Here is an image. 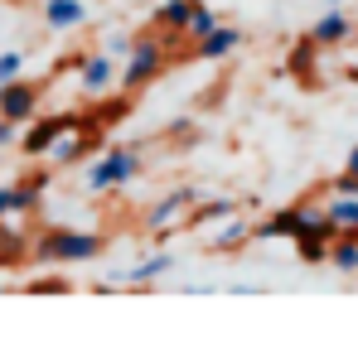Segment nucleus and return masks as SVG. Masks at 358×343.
<instances>
[{
  "label": "nucleus",
  "mask_w": 358,
  "mask_h": 343,
  "mask_svg": "<svg viewBox=\"0 0 358 343\" xmlns=\"http://www.w3.org/2000/svg\"><path fill=\"white\" fill-rule=\"evenodd\" d=\"M107 251L102 232H78V228H44L29 237V261H49V266H78V261H97Z\"/></svg>",
  "instance_id": "f257e3e1"
},
{
  "label": "nucleus",
  "mask_w": 358,
  "mask_h": 343,
  "mask_svg": "<svg viewBox=\"0 0 358 343\" xmlns=\"http://www.w3.org/2000/svg\"><path fill=\"white\" fill-rule=\"evenodd\" d=\"M170 68V54H165V34L160 29H145L131 39L126 49V63H121V92H145L150 82H160V73Z\"/></svg>",
  "instance_id": "f03ea898"
},
{
  "label": "nucleus",
  "mask_w": 358,
  "mask_h": 343,
  "mask_svg": "<svg viewBox=\"0 0 358 343\" xmlns=\"http://www.w3.org/2000/svg\"><path fill=\"white\" fill-rule=\"evenodd\" d=\"M141 170H145L141 150H131V145H112V150H102V155L87 165L83 184H87V194H117V189H126Z\"/></svg>",
  "instance_id": "7ed1b4c3"
},
{
  "label": "nucleus",
  "mask_w": 358,
  "mask_h": 343,
  "mask_svg": "<svg viewBox=\"0 0 358 343\" xmlns=\"http://www.w3.org/2000/svg\"><path fill=\"white\" fill-rule=\"evenodd\" d=\"M194 189H170L150 213H145V232H155V237H175L184 228V218H189V208H194Z\"/></svg>",
  "instance_id": "20e7f679"
},
{
  "label": "nucleus",
  "mask_w": 358,
  "mask_h": 343,
  "mask_svg": "<svg viewBox=\"0 0 358 343\" xmlns=\"http://www.w3.org/2000/svg\"><path fill=\"white\" fill-rule=\"evenodd\" d=\"M39 97H44V87H39V82L10 78V82H0V116H5V121H15V126H24V121H34V116H39Z\"/></svg>",
  "instance_id": "39448f33"
},
{
  "label": "nucleus",
  "mask_w": 358,
  "mask_h": 343,
  "mask_svg": "<svg viewBox=\"0 0 358 343\" xmlns=\"http://www.w3.org/2000/svg\"><path fill=\"white\" fill-rule=\"evenodd\" d=\"M78 126V112H59V116H44V121H24V136H20V150L29 155V160H44L49 155V145L59 140L63 131H73Z\"/></svg>",
  "instance_id": "423d86ee"
},
{
  "label": "nucleus",
  "mask_w": 358,
  "mask_h": 343,
  "mask_svg": "<svg viewBox=\"0 0 358 343\" xmlns=\"http://www.w3.org/2000/svg\"><path fill=\"white\" fill-rule=\"evenodd\" d=\"M310 39H315V49L324 54V49H339V44H349L354 39V20H349V10H324L315 24H310Z\"/></svg>",
  "instance_id": "0eeeda50"
},
{
  "label": "nucleus",
  "mask_w": 358,
  "mask_h": 343,
  "mask_svg": "<svg viewBox=\"0 0 358 343\" xmlns=\"http://www.w3.org/2000/svg\"><path fill=\"white\" fill-rule=\"evenodd\" d=\"M305 203L310 198H300V203H286V208H276V213H266L262 223H252V242H291V232L300 228V218H305Z\"/></svg>",
  "instance_id": "6e6552de"
},
{
  "label": "nucleus",
  "mask_w": 358,
  "mask_h": 343,
  "mask_svg": "<svg viewBox=\"0 0 358 343\" xmlns=\"http://www.w3.org/2000/svg\"><path fill=\"white\" fill-rule=\"evenodd\" d=\"M117 82V63H112V54H87V58H78V87L87 92V97H102L107 87Z\"/></svg>",
  "instance_id": "1a4fd4ad"
},
{
  "label": "nucleus",
  "mask_w": 358,
  "mask_h": 343,
  "mask_svg": "<svg viewBox=\"0 0 358 343\" xmlns=\"http://www.w3.org/2000/svg\"><path fill=\"white\" fill-rule=\"evenodd\" d=\"M233 49H242V29H238V24H213L203 39H194V49H189V54L203 58V63H223Z\"/></svg>",
  "instance_id": "9d476101"
},
{
  "label": "nucleus",
  "mask_w": 358,
  "mask_h": 343,
  "mask_svg": "<svg viewBox=\"0 0 358 343\" xmlns=\"http://www.w3.org/2000/svg\"><path fill=\"white\" fill-rule=\"evenodd\" d=\"M247 242H252V223L233 213V218L213 223V232H208V242H203V247H208V251H238V247H247Z\"/></svg>",
  "instance_id": "9b49d317"
},
{
  "label": "nucleus",
  "mask_w": 358,
  "mask_h": 343,
  "mask_svg": "<svg viewBox=\"0 0 358 343\" xmlns=\"http://www.w3.org/2000/svg\"><path fill=\"white\" fill-rule=\"evenodd\" d=\"M238 208H242V203H238V198H228V194H223V198H208V203H194V208H189V218H184V228H194V232H208L213 223L233 218Z\"/></svg>",
  "instance_id": "f8f14e48"
},
{
  "label": "nucleus",
  "mask_w": 358,
  "mask_h": 343,
  "mask_svg": "<svg viewBox=\"0 0 358 343\" xmlns=\"http://www.w3.org/2000/svg\"><path fill=\"white\" fill-rule=\"evenodd\" d=\"M199 5H203V0H160V10L150 15V29H160V34H184L189 15H194Z\"/></svg>",
  "instance_id": "ddd939ff"
},
{
  "label": "nucleus",
  "mask_w": 358,
  "mask_h": 343,
  "mask_svg": "<svg viewBox=\"0 0 358 343\" xmlns=\"http://www.w3.org/2000/svg\"><path fill=\"white\" fill-rule=\"evenodd\" d=\"M44 24L49 29H78V24H87V5L83 0H44Z\"/></svg>",
  "instance_id": "4468645a"
},
{
  "label": "nucleus",
  "mask_w": 358,
  "mask_h": 343,
  "mask_svg": "<svg viewBox=\"0 0 358 343\" xmlns=\"http://www.w3.org/2000/svg\"><path fill=\"white\" fill-rule=\"evenodd\" d=\"M339 276H354L358 271V232H334V242H329V256H324Z\"/></svg>",
  "instance_id": "2eb2a0df"
},
{
  "label": "nucleus",
  "mask_w": 358,
  "mask_h": 343,
  "mask_svg": "<svg viewBox=\"0 0 358 343\" xmlns=\"http://www.w3.org/2000/svg\"><path fill=\"white\" fill-rule=\"evenodd\" d=\"M320 208L339 232H358V194H329V203H320Z\"/></svg>",
  "instance_id": "dca6fc26"
},
{
  "label": "nucleus",
  "mask_w": 358,
  "mask_h": 343,
  "mask_svg": "<svg viewBox=\"0 0 358 343\" xmlns=\"http://www.w3.org/2000/svg\"><path fill=\"white\" fill-rule=\"evenodd\" d=\"M170 271H175V256H170V251H155V256H145L141 266H131L126 281H131V286H150V281H160V276H170Z\"/></svg>",
  "instance_id": "f3484780"
},
{
  "label": "nucleus",
  "mask_w": 358,
  "mask_h": 343,
  "mask_svg": "<svg viewBox=\"0 0 358 343\" xmlns=\"http://www.w3.org/2000/svg\"><path fill=\"white\" fill-rule=\"evenodd\" d=\"M213 24H223V15H218V10H208V5H199V10L189 15V24H184V34H189V39H203V34H208Z\"/></svg>",
  "instance_id": "a211bd4d"
},
{
  "label": "nucleus",
  "mask_w": 358,
  "mask_h": 343,
  "mask_svg": "<svg viewBox=\"0 0 358 343\" xmlns=\"http://www.w3.org/2000/svg\"><path fill=\"white\" fill-rule=\"evenodd\" d=\"M315 54H320V49H315V39L305 34V39L296 44V54H291V63H286V68H291L296 78H310V63H315Z\"/></svg>",
  "instance_id": "6ab92c4d"
},
{
  "label": "nucleus",
  "mask_w": 358,
  "mask_h": 343,
  "mask_svg": "<svg viewBox=\"0 0 358 343\" xmlns=\"http://www.w3.org/2000/svg\"><path fill=\"white\" fill-rule=\"evenodd\" d=\"M20 68H24V54H20V49H5V54H0V82L20 78Z\"/></svg>",
  "instance_id": "aec40b11"
},
{
  "label": "nucleus",
  "mask_w": 358,
  "mask_h": 343,
  "mask_svg": "<svg viewBox=\"0 0 358 343\" xmlns=\"http://www.w3.org/2000/svg\"><path fill=\"white\" fill-rule=\"evenodd\" d=\"M68 281H29V286H24V295H68Z\"/></svg>",
  "instance_id": "412c9836"
},
{
  "label": "nucleus",
  "mask_w": 358,
  "mask_h": 343,
  "mask_svg": "<svg viewBox=\"0 0 358 343\" xmlns=\"http://www.w3.org/2000/svg\"><path fill=\"white\" fill-rule=\"evenodd\" d=\"M126 49H131V34H107V44H102V54H112V58H126Z\"/></svg>",
  "instance_id": "4be33fe9"
},
{
  "label": "nucleus",
  "mask_w": 358,
  "mask_h": 343,
  "mask_svg": "<svg viewBox=\"0 0 358 343\" xmlns=\"http://www.w3.org/2000/svg\"><path fill=\"white\" fill-rule=\"evenodd\" d=\"M15 140H20V126H15V121H5V116H0V150H10V145H15Z\"/></svg>",
  "instance_id": "5701e85b"
},
{
  "label": "nucleus",
  "mask_w": 358,
  "mask_h": 343,
  "mask_svg": "<svg viewBox=\"0 0 358 343\" xmlns=\"http://www.w3.org/2000/svg\"><path fill=\"white\" fill-rule=\"evenodd\" d=\"M344 170H349V174H358V145L349 150V160H344Z\"/></svg>",
  "instance_id": "b1692460"
},
{
  "label": "nucleus",
  "mask_w": 358,
  "mask_h": 343,
  "mask_svg": "<svg viewBox=\"0 0 358 343\" xmlns=\"http://www.w3.org/2000/svg\"><path fill=\"white\" fill-rule=\"evenodd\" d=\"M329 5H344V0H329Z\"/></svg>",
  "instance_id": "393cba45"
},
{
  "label": "nucleus",
  "mask_w": 358,
  "mask_h": 343,
  "mask_svg": "<svg viewBox=\"0 0 358 343\" xmlns=\"http://www.w3.org/2000/svg\"><path fill=\"white\" fill-rule=\"evenodd\" d=\"M0 295H5V281H0Z\"/></svg>",
  "instance_id": "a878e982"
},
{
  "label": "nucleus",
  "mask_w": 358,
  "mask_h": 343,
  "mask_svg": "<svg viewBox=\"0 0 358 343\" xmlns=\"http://www.w3.org/2000/svg\"><path fill=\"white\" fill-rule=\"evenodd\" d=\"M354 82H358V73H354Z\"/></svg>",
  "instance_id": "bb28decb"
}]
</instances>
